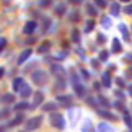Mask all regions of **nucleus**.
I'll return each mask as SVG.
<instances>
[{"instance_id":"nucleus-1","label":"nucleus","mask_w":132,"mask_h":132,"mask_svg":"<svg viewBox=\"0 0 132 132\" xmlns=\"http://www.w3.org/2000/svg\"><path fill=\"white\" fill-rule=\"evenodd\" d=\"M71 83H72V86H74V92H76V95H78V97H85V95H86V88H85V85L79 81V76H78V74H74V72H72Z\"/></svg>"},{"instance_id":"nucleus-2","label":"nucleus","mask_w":132,"mask_h":132,"mask_svg":"<svg viewBox=\"0 0 132 132\" xmlns=\"http://www.w3.org/2000/svg\"><path fill=\"white\" fill-rule=\"evenodd\" d=\"M50 122H51V125L55 127V129H58V130H63L65 129V118L62 116L60 113H51V116H50Z\"/></svg>"},{"instance_id":"nucleus-3","label":"nucleus","mask_w":132,"mask_h":132,"mask_svg":"<svg viewBox=\"0 0 132 132\" xmlns=\"http://www.w3.org/2000/svg\"><path fill=\"white\" fill-rule=\"evenodd\" d=\"M32 81L35 83V85H39V86L46 85V81H48V74H46V71H34L32 72Z\"/></svg>"},{"instance_id":"nucleus-4","label":"nucleus","mask_w":132,"mask_h":132,"mask_svg":"<svg viewBox=\"0 0 132 132\" xmlns=\"http://www.w3.org/2000/svg\"><path fill=\"white\" fill-rule=\"evenodd\" d=\"M41 123H42V116H34L30 120H27L25 127H27V130H37L41 127Z\"/></svg>"},{"instance_id":"nucleus-5","label":"nucleus","mask_w":132,"mask_h":132,"mask_svg":"<svg viewBox=\"0 0 132 132\" xmlns=\"http://www.w3.org/2000/svg\"><path fill=\"white\" fill-rule=\"evenodd\" d=\"M72 102H74V97H72V95H58V97H56V104H58V106L71 108Z\"/></svg>"},{"instance_id":"nucleus-6","label":"nucleus","mask_w":132,"mask_h":132,"mask_svg":"<svg viewBox=\"0 0 132 132\" xmlns=\"http://www.w3.org/2000/svg\"><path fill=\"white\" fill-rule=\"evenodd\" d=\"M35 30H37V21H34V20L27 21L25 27H23V34H25V35H32Z\"/></svg>"},{"instance_id":"nucleus-7","label":"nucleus","mask_w":132,"mask_h":132,"mask_svg":"<svg viewBox=\"0 0 132 132\" xmlns=\"http://www.w3.org/2000/svg\"><path fill=\"white\" fill-rule=\"evenodd\" d=\"M25 85H27V83H25L23 78H14V79H12V90L16 92V93H20V92L25 88Z\"/></svg>"},{"instance_id":"nucleus-8","label":"nucleus","mask_w":132,"mask_h":132,"mask_svg":"<svg viewBox=\"0 0 132 132\" xmlns=\"http://www.w3.org/2000/svg\"><path fill=\"white\" fill-rule=\"evenodd\" d=\"M42 102H44V93H42L41 90H37L35 93H34V101H32V108H37V106H41Z\"/></svg>"},{"instance_id":"nucleus-9","label":"nucleus","mask_w":132,"mask_h":132,"mask_svg":"<svg viewBox=\"0 0 132 132\" xmlns=\"http://www.w3.org/2000/svg\"><path fill=\"white\" fill-rule=\"evenodd\" d=\"M32 56V48H28V50H25L23 53H21L20 56H18V65H21V63H25V62L28 60Z\"/></svg>"},{"instance_id":"nucleus-10","label":"nucleus","mask_w":132,"mask_h":132,"mask_svg":"<svg viewBox=\"0 0 132 132\" xmlns=\"http://www.w3.org/2000/svg\"><path fill=\"white\" fill-rule=\"evenodd\" d=\"M56 108H58V104H56V102H46V104L42 106V109H44V111H48V113H55V111H56Z\"/></svg>"},{"instance_id":"nucleus-11","label":"nucleus","mask_w":132,"mask_h":132,"mask_svg":"<svg viewBox=\"0 0 132 132\" xmlns=\"http://www.w3.org/2000/svg\"><path fill=\"white\" fill-rule=\"evenodd\" d=\"M97 132H114V129H113L109 123H99V127H97Z\"/></svg>"},{"instance_id":"nucleus-12","label":"nucleus","mask_w":132,"mask_h":132,"mask_svg":"<svg viewBox=\"0 0 132 132\" xmlns=\"http://www.w3.org/2000/svg\"><path fill=\"white\" fill-rule=\"evenodd\" d=\"M111 51L113 53H122V42H120V39H113Z\"/></svg>"},{"instance_id":"nucleus-13","label":"nucleus","mask_w":132,"mask_h":132,"mask_svg":"<svg viewBox=\"0 0 132 132\" xmlns=\"http://www.w3.org/2000/svg\"><path fill=\"white\" fill-rule=\"evenodd\" d=\"M102 86H106V88H109L111 86V76H109V72H104L102 74Z\"/></svg>"},{"instance_id":"nucleus-14","label":"nucleus","mask_w":132,"mask_h":132,"mask_svg":"<svg viewBox=\"0 0 132 132\" xmlns=\"http://www.w3.org/2000/svg\"><path fill=\"white\" fill-rule=\"evenodd\" d=\"M23 122V114H18V116H14V118H12V120H11L9 123H7V127H16V125H20V123Z\"/></svg>"},{"instance_id":"nucleus-15","label":"nucleus","mask_w":132,"mask_h":132,"mask_svg":"<svg viewBox=\"0 0 132 132\" xmlns=\"http://www.w3.org/2000/svg\"><path fill=\"white\" fill-rule=\"evenodd\" d=\"M51 72H53V74H56V76L60 78L62 74H63V67L58 65V63H53V65H51Z\"/></svg>"},{"instance_id":"nucleus-16","label":"nucleus","mask_w":132,"mask_h":132,"mask_svg":"<svg viewBox=\"0 0 132 132\" xmlns=\"http://www.w3.org/2000/svg\"><path fill=\"white\" fill-rule=\"evenodd\" d=\"M0 102H2V104H12V102H14V95H12V93H5V95H2Z\"/></svg>"},{"instance_id":"nucleus-17","label":"nucleus","mask_w":132,"mask_h":132,"mask_svg":"<svg viewBox=\"0 0 132 132\" xmlns=\"http://www.w3.org/2000/svg\"><path fill=\"white\" fill-rule=\"evenodd\" d=\"M99 114H101L102 118H108V120H116V116H114V114H111L108 109H99Z\"/></svg>"},{"instance_id":"nucleus-18","label":"nucleus","mask_w":132,"mask_h":132,"mask_svg":"<svg viewBox=\"0 0 132 132\" xmlns=\"http://www.w3.org/2000/svg\"><path fill=\"white\" fill-rule=\"evenodd\" d=\"M65 9H67L65 4H58V5L55 7V14H56V16H63V14H65Z\"/></svg>"},{"instance_id":"nucleus-19","label":"nucleus","mask_w":132,"mask_h":132,"mask_svg":"<svg viewBox=\"0 0 132 132\" xmlns=\"http://www.w3.org/2000/svg\"><path fill=\"white\" fill-rule=\"evenodd\" d=\"M32 106L30 104H28V102H20V104H16V106H14V109H16V111H25V109H30Z\"/></svg>"},{"instance_id":"nucleus-20","label":"nucleus","mask_w":132,"mask_h":132,"mask_svg":"<svg viewBox=\"0 0 132 132\" xmlns=\"http://www.w3.org/2000/svg\"><path fill=\"white\" fill-rule=\"evenodd\" d=\"M20 95L23 97V99H27V97H30V95H32V88L28 86V85H25V88H23V90L20 92Z\"/></svg>"},{"instance_id":"nucleus-21","label":"nucleus","mask_w":132,"mask_h":132,"mask_svg":"<svg viewBox=\"0 0 132 132\" xmlns=\"http://www.w3.org/2000/svg\"><path fill=\"white\" fill-rule=\"evenodd\" d=\"M81 132H95V130H93V125H92V122H90V120H86V122L83 123V129H81Z\"/></svg>"},{"instance_id":"nucleus-22","label":"nucleus","mask_w":132,"mask_h":132,"mask_svg":"<svg viewBox=\"0 0 132 132\" xmlns=\"http://www.w3.org/2000/svg\"><path fill=\"white\" fill-rule=\"evenodd\" d=\"M86 14H88L90 18H93V16H97V9L93 7V4H88V5H86Z\"/></svg>"},{"instance_id":"nucleus-23","label":"nucleus","mask_w":132,"mask_h":132,"mask_svg":"<svg viewBox=\"0 0 132 132\" xmlns=\"http://www.w3.org/2000/svg\"><path fill=\"white\" fill-rule=\"evenodd\" d=\"M120 14V5L114 2V4H111V16H118Z\"/></svg>"},{"instance_id":"nucleus-24","label":"nucleus","mask_w":132,"mask_h":132,"mask_svg":"<svg viewBox=\"0 0 132 132\" xmlns=\"http://www.w3.org/2000/svg\"><path fill=\"white\" fill-rule=\"evenodd\" d=\"M120 32L123 34V39H125V41H129V39H130V35H129V30H127V27H125V25H120Z\"/></svg>"},{"instance_id":"nucleus-25","label":"nucleus","mask_w":132,"mask_h":132,"mask_svg":"<svg viewBox=\"0 0 132 132\" xmlns=\"http://www.w3.org/2000/svg\"><path fill=\"white\" fill-rule=\"evenodd\" d=\"M108 56H109L108 51H101V53H99V60L101 62H108Z\"/></svg>"},{"instance_id":"nucleus-26","label":"nucleus","mask_w":132,"mask_h":132,"mask_svg":"<svg viewBox=\"0 0 132 132\" xmlns=\"http://www.w3.org/2000/svg\"><path fill=\"white\" fill-rule=\"evenodd\" d=\"M93 2H95V5H97V7H101V9L108 7V2H106V0H93Z\"/></svg>"},{"instance_id":"nucleus-27","label":"nucleus","mask_w":132,"mask_h":132,"mask_svg":"<svg viewBox=\"0 0 132 132\" xmlns=\"http://www.w3.org/2000/svg\"><path fill=\"white\" fill-rule=\"evenodd\" d=\"M93 27H95V23H93V20L86 21V27H85V32H92V30H93Z\"/></svg>"},{"instance_id":"nucleus-28","label":"nucleus","mask_w":132,"mask_h":132,"mask_svg":"<svg viewBox=\"0 0 132 132\" xmlns=\"http://www.w3.org/2000/svg\"><path fill=\"white\" fill-rule=\"evenodd\" d=\"M86 104H90L92 108H97V101L93 97H86Z\"/></svg>"},{"instance_id":"nucleus-29","label":"nucleus","mask_w":132,"mask_h":132,"mask_svg":"<svg viewBox=\"0 0 132 132\" xmlns=\"http://www.w3.org/2000/svg\"><path fill=\"white\" fill-rule=\"evenodd\" d=\"M102 27H104V28H109V27H111V20H109V18H102Z\"/></svg>"},{"instance_id":"nucleus-30","label":"nucleus","mask_w":132,"mask_h":132,"mask_svg":"<svg viewBox=\"0 0 132 132\" xmlns=\"http://www.w3.org/2000/svg\"><path fill=\"white\" fill-rule=\"evenodd\" d=\"M99 104H102L104 108H109V102H108L106 97H99Z\"/></svg>"},{"instance_id":"nucleus-31","label":"nucleus","mask_w":132,"mask_h":132,"mask_svg":"<svg viewBox=\"0 0 132 132\" xmlns=\"http://www.w3.org/2000/svg\"><path fill=\"white\" fill-rule=\"evenodd\" d=\"M123 120H125V123H127L129 127H130V125H132V116H130V114H129V113H125V116H123Z\"/></svg>"},{"instance_id":"nucleus-32","label":"nucleus","mask_w":132,"mask_h":132,"mask_svg":"<svg viewBox=\"0 0 132 132\" xmlns=\"http://www.w3.org/2000/svg\"><path fill=\"white\" fill-rule=\"evenodd\" d=\"M48 50H50V42H42L41 48H39V51H41V53H44V51H48Z\"/></svg>"},{"instance_id":"nucleus-33","label":"nucleus","mask_w":132,"mask_h":132,"mask_svg":"<svg viewBox=\"0 0 132 132\" xmlns=\"http://www.w3.org/2000/svg\"><path fill=\"white\" fill-rule=\"evenodd\" d=\"M56 88H65V79H63V78H58V81H56Z\"/></svg>"},{"instance_id":"nucleus-34","label":"nucleus","mask_w":132,"mask_h":132,"mask_svg":"<svg viewBox=\"0 0 132 132\" xmlns=\"http://www.w3.org/2000/svg\"><path fill=\"white\" fill-rule=\"evenodd\" d=\"M72 41L79 42V32H78V30H72Z\"/></svg>"},{"instance_id":"nucleus-35","label":"nucleus","mask_w":132,"mask_h":132,"mask_svg":"<svg viewBox=\"0 0 132 132\" xmlns=\"http://www.w3.org/2000/svg\"><path fill=\"white\" fill-rule=\"evenodd\" d=\"M81 76H83V79H90V72L86 69H81Z\"/></svg>"},{"instance_id":"nucleus-36","label":"nucleus","mask_w":132,"mask_h":132,"mask_svg":"<svg viewBox=\"0 0 132 132\" xmlns=\"http://www.w3.org/2000/svg\"><path fill=\"white\" fill-rule=\"evenodd\" d=\"M41 7H51V0H41Z\"/></svg>"},{"instance_id":"nucleus-37","label":"nucleus","mask_w":132,"mask_h":132,"mask_svg":"<svg viewBox=\"0 0 132 132\" xmlns=\"http://www.w3.org/2000/svg\"><path fill=\"white\" fill-rule=\"evenodd\" d=\"M5 42H7V41H5L4 37H0V51H2L4 48H5Z\"/></svg>"},{"instance_id":"nucleus-38","label":"nucleus","mask_w":132,"mask_h":132,"mask_svg":"<svg viewBox=\"0 0 132 132\" xmlns=\"http://www.w3.org/2000/svg\"><path fill=\"white\" fill-rule=\"evenodd\" d=\"M71 118H72V122H76L78 120V111H71Z\"/></svg>"},{"instance_id":"nucleus-39","label":"nucleus","mask_w":132,"mask_h":132,"mask_svg":"<svg viewBox=\"0 0 132 132\" xmlns=\"http://www.w3.org/2000/svg\"><path fill=\"white\" fill-rule=\"evenodd\" d=\"M125 12H127V14H132V4H129V5L125 7Z\"/></svg>"},{"instance_id":"nucleus-40","label":"nucleus","mask_w":132,"mask_h":132,"mask_svg":"<svg viewBox=\"0 0 132 132\" xmlns=\"http://www.w3.org/2000/svg\"><path fill=\"white\" fill-rule=\"evenodd\" d=\"M4 116H9V111H7V109H4V111H0V118H4Z\"/></svg>"},{"instance_id":"nucleus-41","label":"nucleus","mask_w":132,"mask_h":132,"mask_svg":"<svg viewBox=\"0 0 132 132\" xmlns=\"http://www.w3.org/2000/svg\"><path fill=\"white\" fill-rule=\"evenodd\" d=\"M97 41H99V42H106V35H102V34H101V35L97 37Z\"/></svg>"},{"instance_id":"nucleus-42","label":"nucleus","mask_w":132,"mask_h":132,"mask_svg":"<svg viewBox=\"0 0 132 132\" xmlns=\"http://www.w3.org/2000/svg\"><path fill=\"white\" fill-rule=\"evenodd\" d=\"M116 85H118V86H123V79H122V78L116 79Z\"/></svg>"},{"instance_id":"nucleus-43","label":"nucleus","mask_w":132,"mask_h":132,"mask_svg":"<svg viewBox=\"0 0 132 132\" xmlns=\"http://www.w3.org/2000/svg\"><path fill=\"white\" fill-rule=\"evenodd\" d=\"M4 74H5V69H4V67H0V79L4 78Z\"/></svg>"},{"instance_id":"nucleus-44","label":"nucleus","mask_w":132,"mask_h":132,"mask_svg":"<svg viewBox=\"0 0 132 132\" xmlns=\"http://www.w3.org/2000/svg\"><path fill=\"white\" fill-rule=\"evenodd\" d=\"M114 95H118V99H123V93H122V92H114Z\"/></svg>"},{"instance_id":"nucleus-45","label":"nucleus","mask_w":132,"mask_h":132,"mask_svg":"<svg viewBox=\"0 0 132 132\" xmlns=\"http://www.w3.org/2000/svg\"><path fill=\"white\" fill-rule=\"evenodd\" d=\"M129 95H130V97H132V85H130V86H129Z\"/></svg>"},{"instance_id":"nucleus-46","label":"nucleus","mask_w":132,"mask_h":132,"mask_svg":"<svg viewBox=\"0 0 132 132\" xmlns=\"http://www.w3.org/2000/svg\"><path fill=\"white\" fill-rule=\"evenodd\" d=\"M71 4H79V0H69Z\"/></svg>"},{"instance_id":"nucleus-47","label":"nucleus","mask_w":132,"mask_h":132,"mask_svg":"<svg viewBox=\"0 0 132 132\" xmlns=\"http://www.w3.org/2000/svg\"><path fill=\"white\" fill-rule=\"evenodd\" d=\"M4 129H5V127H4V125H0V132H2V130H4Z\"/></svg>"},{"instance_id":"nucleus-48","label":"nucleus","mask_w":132,"mask_h":132,"mask_svg":"<svg viewBox=\"0 0 132 132\" xmlns=\"http://www.w3.org/2000/svg\"><path fill=\"white\" fill-rule=\"evenodd\" d=\"M122 2H130V0H122Z\"/></svg>"},{"instance_id":"nucleus-49","label":"nucleus","mask_w":132,"mask_h":132,"mask_svg":"<svg viewBox=\"0 0 132 132\" xmlns=\"http://www.w3.org/2000/svg\"><path fill=\"white\" fill-rule=\"evenodd\" d=\"M130 132H132V127H130Z\"/></svg>"}]
</instances>
